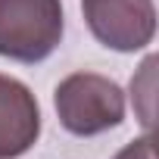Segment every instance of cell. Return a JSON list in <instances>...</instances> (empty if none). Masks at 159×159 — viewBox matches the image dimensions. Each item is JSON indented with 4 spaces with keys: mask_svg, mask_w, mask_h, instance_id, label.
<instances>
[{
    "mask_svg": "<svg viewBox=\"0 0 159 159\" xmlns=\"http://www.w3.org/2000/svg\"><path fill=\"white\" fill-rule=\"evenodd\" d=\"M59 125L75 137H94L119 128L125 119V94L106 75L72 72L53 91Z\"/></svg>",
    "mask_w": 159,
    "mask_h": 159,
    "instance_id": "obj_1",
    "label": "cell"
},
{
    "mask_svg": "<svg viewBox=\"0 0 159 159\" xmlns=\"http://www.w3.org/2000/svg\"><path fill=\"white\" fill-rule=\"evenodd\" d=\"M62 31L59 0H0V56L34 66L59 47Z\"/></svg>",
    "mask_w": 159,
    "mask_h": 159,
    "instance_id": "obj_2",
    "label": "cell"
},
{
    "mask_svg": "<svg viewBox=\"0 0 159 159\" xmlns=\"http://www.w3.org/2000/svg\"><path fill=\"white\" fill-rule=\"evenodd\" d=\"M81 13L91 34L116 53L143 50L156 34L153 0H81Z\"/></svg>",
    "mask_w": 159,
    "mask_h": 159,
    "instance_id": "obj_3",
    "label": "cell"
},
{
    "mask_svg": "<svg viewBox=\"0 0 159 159\" xmlns=\"http://www.w3.org/2000/svg\"><path fill=\"white\" fill-rule=\"evenodd\" d=\"M41 137V106L28 84L0 75V159L25 156Z\"/></svg>",
    "mask_w": 159,
    "mask_h": 159,
    "instance_id": "obj_4",
    "label": "cell"
},
{
    "mask_svg": "<svg viewBox=\"0 0 159 159\" xmlns=\"http://www.w3.org/2000/svg\"><path fill=\"white\" fill-rule=\"evenodd\" d=\"M116 159H156V150H153V137L143 134L137 140H131L128 147H122L116 153Z\"/></svg>",
    "mask_w": 159,
    "mask_h": 159,
    "instance_id": "obj_5",
    "label": "cell"
}]
</instances>
